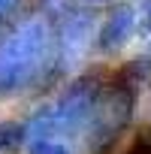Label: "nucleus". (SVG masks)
Returning <instances> with one entry per match:
<instances>
[{
	"instance_id": "1",
	"label": "nucleus",
	"mask_w": 151,
	"mask_h": 154,
	"mask_svg": "<svg viewBox=\"0 0 151 154\" xmlns=\"http://www.w3.org/2000/svg\"><path fill=\"white\" fill-rule=\"evenodd\" d=\"M51 51L54 30L45 18L33 15L15 24L9 36L0 42V97H9L36 82L42 69L51 66Z\"/></svg>"
},
{
	"instance_id": "2",
	"label": "nucleus",
	"mask_w": 151,
	"mask_h": 154,
	"mask_svg": "<svg viewBox=\"0 0 151 154\" xmlns=\"http://www.w3.org/2000/svg\"><path fill=\"white\" fill-rule=\"evenodd\" d=\"M133 91L127 85H112V88H100L94 109L88 115V124L82 130L88 148L94 154H103L106 148L115 145V139L127 130L130 118H133Z\"/></svg>"
},
{
	"instance_id": "3",
	"label": "nucleus",
	"mask_w": 151,
	"mask_h": 154,
	"mask_svg": "<svg viewBox=\"0 0 151 154\" xmlns=\"http://www.w3.org/2000/svg\"><path fill=\"white\" fill-rule=\"evenodd\" d=\"M91 45V21L85 12H72L60 21V30L54 33V51H51V69L66 72L85 57Z\"/></svg>"
},
{
	"instance_id": "4",
	"label": "nucleus",
	"mask_w": 151,
	"mask_h": 154,
	"mask_svg": "<svg viewBox=\"0 0 151 154\" xmlns=\"http://www.w3.org/2000/svg\"><path fill=\"white\" fill-rule=\"evenodd\" d=\"M133 30H136V9H133L130 3H118V6H112L109 15L103 18L97 42H100L103 51H115V48H121V45L130 39Z\"/></svg>"
},
{
	"instance_id": "5",
	"label": "nucleus",
	"mask_w": 151,
	"mask_h": 154,
	"mask_svg": "<svg viewBox=\"0 0 151 154\" xmlns=\"http://www.w3.org/2000/svg\"><path fill=\"white\" fill-rule=\"evenodd\" d=\"M18 142H24V124L3 121V124H0V151H6V148H15Z\"/></svg>"
},
{
	"instance_id": "6",
	"label": "nucleus",
	"mask_w": 151,
	"mask_h": 154,
	"mask_svg": "<svg viewBox=\"0 0 151 154\" xmlns=\"http://www.w3.org/2000/svg\"><path fill=\"white\" fill-rule=\"evenodd\" d=\"M30 154H69V151H66L63 142L48 139V142H36V145H30Z\"/></svg>"
},
{
	"instance_id": "7",
	"label": "nucleus",
	"mask_w": 151,
	"mask_h": 154,
	"mask_svg": "<svg viewBox=\"0 0 151 154\" xmlns=\"http://www.w3.org/2000/svg\"><path fill=\"white\" fill-rule=\"evenodd\" d=\"M15 6H18V0H0V24L15 12Z\"/></svg>"
},
{
	"instance_id": "8",
	"label": "nucleus",
	"mask_w": 151,
	"mask_h": 154,
	"mask_svg": "<svg viewBox=\"0 0 151 154\" xmlns=\"http://www.w3.org/2000/svg\"><path fill=\"white\" fill-rule=\"evenodd\" d=\"M85 3H106V0H85Z\"/></svg>"
}]
</instances>
